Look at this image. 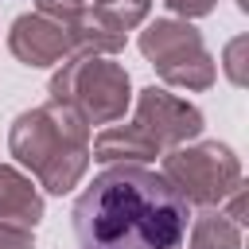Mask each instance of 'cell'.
Listing matches in <instances>:
<instances>
[{
    "label": "cell",
    "mask_w": 249,
    "mask_h": 249,
    "mask_svg": "<svg viewBox=\"0 0 249 249\" xmlns=\"http://www.w3.org/2000/svg\"><path fill=\"white\" fill-rule=\"evenodd\" d=\"M78 249H183L191 206L148 163H113L74 198Z\"/></svg>",
    "instance_id": "obj_1"
},
{
    "label": "cell",
    "mask_w": 249,
    "mask_h": 249,
    "mask_svg": "<svg viewBox=\"0 0 249 249\" xmlns=\"http://www.w3.org/2000/svg\"><path fill=\"white\" fill-rule=\"evenodd\" d=\"M8 152L47 195H70L89 167V124L78 109L47 101L12 121Z\"/></svg>",
    "instance_id": "obj_2"
},
{
    "label": "cell",
    "mask_w": 249,
    "mask_h": 249,
    "mask_svg": "<svg viewBox=\"0 0 249 249\" xmlns=\"http://www.w3.org/2000/svg\"><path fill=\"white\" fill-rule=\"evenodd\" d=\"M47 93L78 109L86 124H113L124 121L132 105V78L113 54H70L51 74Z\"/></svg>",
    "instance_id": "obj_3"
},
{
    "label": "cell",
    "mask_w": 249,
    "mask_h": 249,
    "mask_svg": "<svg viewBox=\"0 0 249 249\" xmlns=\"http://www.w3.org/2000/svg\"><path fill=\"white\" fill-rule=\"evenodd\" d=\"M140 54L156 66L163 86L187 89V93H202L218 82V62L202 43V31L191 19H152L140 39H136Z\"/></svg>",
    "instance_id": "obj_4"
},
{
    "label": "cell",
    "mask_w": 249,
    "mask_h": 249,
    "mask_svg": "<svg viewBox=\"0 0 249 249\" xmlns=\"http://www.w3.org/2000/svg\"><path fill=\"white\" fill-rule=\"evenodd\" d=\"M160 175L179 191L187 206H218L241 183V160L230 144L198 140L160 156Z\"/></svg>",
    "instance_id": "obj_5"
},
{
    "label": "cell",
    "mask_w": 249,
    "mask_h": 249,
    "mask_svg": "<svg viewBox=\"0 0 249 249\" xmlns=\"http://www.w3.org/2000/svg\"><path fill=\"white\" fill-rule=\"evenodd\" d=\"M132 124H140L156 140L160 152H171L179 144L198 140L202 128H206V117L187 97H179L163 86H144L136 93V105H132Z\"/></svg>",
    "instance_id": "obj_6"
},
{
    "label": "cell",
    "mask_w": 249,
    "mask_h": 249,
    "mask_svg": "<svg viewBox=\"0 0 249 249\" xmlns=\"http://www.w3.org/2000/svg\"><path fill=\"white\" fill-rule=\"evenodd\" d=\"M8 51L23 66H58L62 58L74 54V39L62 19L43 12H23L8 27Z\"/></svg>",
    "instance_id": "obj_7"
},
{
    "label": "cell",
    "mask_w": 249,
    "mask_h": 249,
    "mask_svg": "<svg viewBox=\"0 0 249 249\" xmlns=\"http://www.w3.org/2000/svg\"><path fill=\"white\" fill-rule=\"evenodd\" d=\"M163 152L156 148V140L140 128V124H105L93 140H89V160L113 167V163H152Z\"/></svg>",
    "instance_id": "obj_8"
},
{
    "label": "cell",
    "mask_w": 249,
    "mask_h": 249,
    "mask_svg": "<svg viewBox=\"0 0 249 249\" xmlns=\"http://www.w3.org/2000/svg\"><path fill=\"white\" fill-rule=\"evenodd\" d=\"M0 222H16L35 230L43 222V195L31 175L12 163H0Z\"/></svg>",
    "instance_id": "obj_9"
},
{
    "label": "cell",
    "mask_w": 249,
    "mask_h": 249,
    "mask_svg": "<svg viewBox=\"0 0 249 249\" xmlns=\"http://www.w3.org/2000/svg\"><path fill=\"white\" fill-rule=\"evenodd\" d=\"M183 249H241V226H233L222 210L202 206V214L191 218Z\"/></svg>",
    "instance_id": "obj_10"
},
{
    "label": "cell",
    "mask_w": 249,
    "mask_h": 249,
    "mask_svg": "<svg viewBox=\"0 0 249 249\" xmlns=\"http://www.w3.org/2000/svg\"><path fill=\"white\" fill-rule=\"evenodd\" d=\"M93 4V12L97 16H105L117 31H132V27H140L144 19H148V12H152V0H89Z\"/></svg>",
    "instance_id": "obj_11"
},
{
    "label": "cell",
    "mask_w": 249,
    "mask_h": 249,
    "mask_svg": "<svg viewBox=\"0 0 249 249\" xmlns=\"http://www.w3.org/2000/svg\"><path fill=\"white\" fill-rule=\"evenodd\" d=\"M0 249H35V237H31L27 226L0 222Z\"/></svg>",
    "instance_id": "obj_12"
},
{
    "label": "cell",
    "mask_w": 249,
    "mask_h": 249,
    "mask_svg": "<svg viewBox=\"0 0 249 249\" xmlns=\"http://www.w3.org/2000/svg\"><path fill=\"white\" fill-rule=\"evenodd\" d=\"M218 210H222L233 226H245V222H249V218H245V183H237V187L218 202Z\"/></svg>",
    "instance_id": "obj_13"
},
{
    "label": "cell",
    "mask_w": 249,
    "mask_h": 249,
    "mask_svg": "<svg viewBox=\"0 0 249 249\" xmlns=\"http://www.w3.org/2000/svg\"><path fill=\"white\" fill-rule=\"evenodd\" d=\"M179 19H202V16H210L214 8H218V0H163Z\"/></svg>",
    "instance_id": "obj_14"
},
{
    "label": "cell",
    "mask_w": 249,
    "mask_h": 249,
    "mask_svg": "<svg viewBox=\"0 0 249 249\" xmlns=\"http://www.w3.org/2000/svg\"><path fill=\"white\" fill-rule=\"evenodd\" d=\"M241 51H245V35H241V39H233V43L226 47V58H222V66H226V74H230V82H233V86H245V70H241Z\"/></svg>",
    "instance_id": "obj_15"
},
{
    "label": "cell",
    "mask_w": 249,
    "mask_h": 249,
    "mask_svg": "<svg viewBox=\"0 0 249 249\" xmlns=\"http://www.w3.org/2000/svg\"><path fill=\"white\" fill-rule=\"evenodd\" d=\"M89 0H35V12L43 16H54V19H70L78 8H86Z\"/></svg>",
    "instance_id": "obj_16"
}]
</instances>
